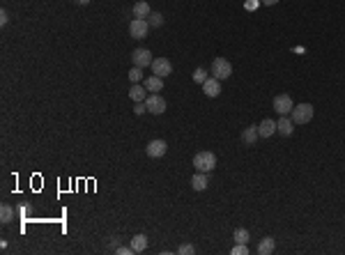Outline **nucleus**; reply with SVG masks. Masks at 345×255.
<instances>
[{"label": "nucleus", "instance_id": "nucleus-1", "mask_svg": "<svg viewBox=\"0 0 345 255\" xmlns=\"http://www.w3.org/2000/svg\"><path fill=\"white\" fill-rule=\"evenodd\" d=\"M194 166L198 173H212L214 168H216V157H214L212 152H198L194 157Z\"/></svg>", "mask_w": 345, "mask_h": 255}, {"label": "nucleus", "instance_id": "nucleus-2", "mask_svg": "<svg viewBox=\"0 0 345 255\" xmlns=\"http://www.w3.org/2000/svg\"><path fill=\"white\" fill-rule=\"evenodd\" d=\"M292 122L295 124H309L311 120H313V106L311 104H297L295 108H292Z\"/></svg>", "mask_w": 345, "mask_h": 255}, {"label": "nucleus", "instance_id": "nucleus-3", "mask_svg": "<svg viewBox=\"0 0 345 255\" xmlns=\"http://www.w3.org/2000/svg\"><path fill=\"white\" fill-rule=\"evenodd\" d=\"M230 74H232V64H230L226 58H216L212 62V76L219 80H226L230 79Z\"/></svg>", "mask_w": 345, "mask_h": 255}, {"label": "nucleus", "instance_id": "nucleus-4", "mask_svg": "<svg viewBox=\"0 0 345 255\" xmlns=\"http://www.w3.org/2000/svg\"><path fill=\"white\" fill-rule=\"evenodd\" d=\"M145 108H148V113H152V115H161L166 111V101H164L161 95L152 92V95H148V99H145Z\"/></svg>", "mask_w": 345, "mask_h": 255}, {"label": "nucleus", "instance_id": "nucleus-5", "mask_svg": "<svg viewBox=\"0 0 345 255\" xmlns=\"http://www.w3.org/2000/svg\"><path fill=\"white\" fill-rule=\"evenodd\" d=\"M148 32H150L148 18H133L131 23H129V35L133 39H143V37H148Z\"/></svg>", "mask_w": 345, "mask_h": 255}, {"label": "nucleus", "instance_id": "nucleus-6", "mask_svg": "<svg viewBox=\"0 0 345 255\" xmlns=\"http://www.w3.org/2000/svg\"><path fill=\"white\" fill-rule=\"evenodd\" d=\"M131 60H133V67L145 69V67H152L154 58H152V53L148 51V48H136V51L131 53Z\"/></svg>", "mask_w": 345, "mask_h": 255}, {"label": "nucleus", "instance_id": "nucleus-7", "mask_svg": "<svg viewBox=\"0 0 345 255\" xmlns=\"http://www.w3.org/2000/svg\"><path fill=\"white\" fill-rule=\"evenodd\" d=\"M152 74L154 76H161V79H166L173 74V64H170L168 58H154L152 62Z\"/></svg>", "mask_w": 345, "mask_h": 255}, {"label": "nucleus", "instance_id": "nucleus-8", "mask_svg": "<svg viewBox=\"0 0 345 255\" xmlns=\"http://www.w3.org/2000/svg\"><path fill=\"white\" fill-rule=\"evenodd\" d=\"M292 108H295V104H292L290 95H276L274 97V111L279 115H290Z\"/></svg>", "mask_w": 345, "mask_h": 255}, {"label": "nucleus", "instance_id": "nucleus-9", "mask_svg": "<svg viewBox=\"0 0 345 255\" xmlns=\"http://www.w3.org/2000/svg\"><path fill=\"white\" fill-rule=\"evenodd\" d=\"M166 150H168V145H166V141H150L148 143V147H145V154L152 159H159L166 154Z\"/></svg>", "mask_w": 345, "mask_h": 255}, {"label": "nucleus", "instance_id": "nucleus-10", "mask_svg": "<svg viewBox=\"0 0 345 255\" xmlns=\"http://www.w3.org/2000/svg\"><path fill=\"white\" fill-rule=\"evenodd\" d=\"M203 92L207 95V97H219L221 95V80L219 79H214V76H210V79L203 83Z\"/></svg>", "mask_w": 345, "mask_h": 255}, {"label": "nucleus", "instance_id": "nucleus-11", "mask_svg": "<svg viewBox=\"0 0 345 255\" xmlns=\"http://www.w3.org/2000/svg\"><path fill=\"white\" fill-rule=\"evenodd\" d=\"M295 131V122H292L288 115H281V120L276 122V133H281V136H292Z\"/></svg>", "mask_w": 345, "mask_h": 255}, {"label": "nucleus", "instance_id": "nucleus-12", "mask_svg": "<svg viewBox=\"0 0 345 255\" xmlns=\"http://www.w3.org/2000/svg\"><path fill=\"white\" fill-rule=\"evenodd\" d=\"M258 133H260V138H272V136L276 133V122L274 120H269V117L263 120V122L258 124Z\"/></svg>", "mask_w": 345, "mask_h": 255}, {"label": "nucleus", "instance_id": "nucleus-13", "mask_svg": "<svg viewBox=\"0 0 345 255\" xmlns=\"http://www.w3.org/2000/svg\"><path fill=\"white\" fill-rule=\"evenodd\" d=\"M191 186H194V191H205V189L210 186L207 173H198V170H196V175L191 177Z\"/></svg>", "mask_w": 345, "mask_h": 255}, {"label": "nucleus", "instance_id": "nucleus-14", "mask_svg": "<svg viewBox=\"0 0 345 255\" xmlns=\"http://www.w3.org/2000/svg\"><path fill=\"white\" fill-rule=\"evenodd\" d=\"M143 85H145V90H148V92H161V90H164V79L152 74V76H148V79H145V83H143Z\"/></svg>", "mask_w": 345, "mask_h": 255}, {"label": "nucleus", "instance_id": "nucleus-15", "mask_svg": "<svg viewBox=\"0 0 345 255\" xmlns=\"http://www.w3.org/2000/svg\"><path fill=\"white\" fill-rule=\"evenodd\" d=\"M274 248H276L274 239L265 237V239H260V244H258V248H256V253L258 255H269V253H274Z\"/></svg>", "mask_w": 345, "mask_h": 255}, {"label": "nucleus", "instance_id": "nucleus-16", "mask_svg": "<svg viewBox=\"0 0 345 255\" xmlns=\"http://www.w3.org/2000/svg\"><path fill=\"white\" fill-rule=\"evenodd\" d=\"M258 138H260L258 127H246V129L242 131V143H244V145H256Z\"/></svg>", "mask_w": 345, "mask_h": 255}, {"label": "nucleus", "instance_id": "nucleus-17", "mask_svg": "<svg viewBox=\"0 0 345 255\" xmlns=\"http://www.w3.org/2000/svg\"><path fill=\"white\" fill-rule=\"evenodd\" d=\"M150 14H152V9L145 0H138V2L133 5V18H148Z\"/></svg>", "mask_w": 345, "mask_h": 255}, {"label": "nucleus", "instance_id": "nucleus-18", "mask_svg": "<svg viewBox=\"0 0 345 255\" xmlns=\"http://www.w3.org/2000/svg\"><path fill=\"white\" fill-rule=\"evenodd\" d=\"M148 90H145V85H141V83H133L131 88H129V97L138 104V101H143V99H148V95H145Z\"/></svg>", "mask_w": 345, "mask_h": 255}, {"label": "nucleus", "instance_id": "nucleus-19", "mask_svg": "<svg viewBox=\"0 0 345 255\" xmlns=\"http://www.w3.org/2000/svg\"><path fill=\"white\" fill-rule=\"evenodd\" d=\"M131 248H133V253H143L148 248V237L145 235H136L131 239Z\"/></svg>", "mask_w": 345, "mask_h": 255}, {"label": "nucleus", "instance_id": "nucleus-20", "mask_svg": "<svg viewBox=\"0 0 345 255\" xmlns=\"http://www.w3.org/2000/svg\"><path fill=\"white\" fill-rule=\"evenodd\" d=\"M232 239H235V244H248V241H251V235H248L246 228H237L235 235H232Z\"/></svg>", "mask_w": 345, "mask_h": 255}, {"label": "nucleus", "instance_id": "nucleus-21", "mask_svg": "<svg viewBox=\"0 0 345 255\" xmlns=\"http://www.w3.org/2000/svg\"><path fill=\"white\" fill-rule=\"evenodd\" d=\"M0 221H2V223L14 221V209H12L9 205H2V207H0Z\"/></svg>", "mask_w": 345, "mask_h": 255}, {"label": "nucleus", "instance_id": "nucleus-22", "mask_svg": "<svg viewBox=\"0 0 345 255\" xmlns=\"http://www.w3.org/2000/svg\"><path fill=\"white\" fill-rule=\"evenodd\" d=\"M148 23H150V28H161V23H164V16H161V14H157V12H152L150 16H148Z\"/></svg>", "mask_w": 345, "mask_h": 255}, {"label": "nucleus", "instance_id": "nucleus-23", "mask_svg": "<svg viewBox=\"0 0 345 255\" xmlns=\"http://www.w3.org/2000/svg\"><path fill=\"white\" fill-rule=\"evenodd\" d=\"M141 79H143V69L141 67H133V69L129 71V80H131V83H141Z\"/></svg>", "mask_w": 345, "mask_h": 255}, {"label": "nucleus", "instance_id": "nucleus-24", "mask_svg": "<svg viewBox=\"0 0 345 255\" xmlns=\"http://www.w3.org/2000/svg\"><path fill=\"white\" fill-rule=\"evenodd\" d=\"M207 79H210V76H207V71L200 69V67H198V69L194 71V80H196V83H200V85H203V83H205Z\"/></svg>", "mask_w": 345, "mask_h": 255}, {"label": "nucleus", "instance_id": "nucleus-25", "mask_svg": "<svg viewBox=\"0 0 345 255\" xmlns=\"http://www.w3.org/2000/svg\"><path fill=\"white\" fill-rule=\"evenodd\" d=\"M230 253H232V255H246L248 253V246H246V244H235Z\"/></svg>", "mask_w": 345, "mask_h": 255}, {"label": "nucleus", "instance_id": "nucleus-26", "mask_svg": "<svg viewBox=\"0 0 345 255\" xmlns=\"http://www.w3.org/2000/svg\"><path fill=\"white\" fill-rule=\"evenodd\" d=\"M177 253H180V255H194V253H196V248L191 246V244H182V246L177 248Z\"/></svg>", "mask_w": 345, "mask_h": 255}, {"label": "nucleus", "instance_id": "nucleus-27", "mask_svg": "<svg viewBox=\"0 0 345 255\" xmlns=\"http://www.w3.org/2000/svg\"><path fill=\"white\" fill-rule=\"evenodd\" d=\"M115 253H120V255H131L133 248H131V246H117V248H115Z\"/></svg>", "mask_w": 345, "mask_h": 255}, {"label": "nucleus", "instance_id": "nucleus-28", "mask_svg": "<svg viewBox=\"0 0 345 255\" xmlns=\"http://www.w3.org/2000/svg\"><path fill=\"white\" fill-rule=\"evenodd\" d=\"M145 111H148V108H145V104H143V101H138V104L133 106V113H136V115H143Z\"/></svg>", "mask_w": 345, "mask_h": 255}, {"label": "nucleus", "instance_id": "nucleus-29", "mask_svg": "<svg viewBox=\"0 0 345 255\" xmlns=\"http://www.w3.org/2000/svg\"><path fill=\"white\" fill-rule=\"evenodd\" d=\"M0 23H2V26H7V23H9V14H7V9H2V12H0Z\"/></svg>", "mask_w": 345, "mask_h": 255}, {"label": "nucleus", "instance_id": "nucleus-30", "mask_svg": "<svg viewBox=\"0 0 345 255\" xmlns=\"http://www.w3.org/2000/svg\"><path fill=\"white\" fill-rule=\"evenodd\" d=\"M263 5H269V7H272V5H279V0H263Z\"/></svg>", "mask_w": 345, "mask_h": 255}, {"label": "nucleus", "instance_id": "nucleus-31", "mask_svg": "<svg viewBox=\"0 0 345 255\" xmlns=\"http://www.w3.org/2000/svg\"><path fill=\"white\" fill-rule=\"evenodd\" d=\"M90 0H76V5H88Z\"/></svg>", "mask_w": 345, "mask_h": 255}]
</instances>
